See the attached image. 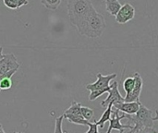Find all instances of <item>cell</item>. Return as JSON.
<instances>
[{"instance_id": "3", "label": "cell", "mask_w": 158, "mask_h": 133, "mask_svg": "<svg viewBox=\"0 0 158 133\" xmlns=\"http://www.w3.org/2000/svg\"><path fill=\"white\" fill-rule=\"evenodd\" d=\"M123 119L126 118L129 120V124L133 126L134 131L141 130L143 128H153L154 126V120L152 117V111L148 109L146 106H144L142 103L140 105L139 110L133 114V115H128L122 113Z\"/></svg>"}, {"instance_id": "23", "label": "cell", "mask_w": 158, "mask_h": 133, "mask_svg": "<svg viewBox=\"0 0 158 133\" xmlns=\"http://www.w3.org/2000/svg\"><path fill=\"white\" fill-rule=\"evenodd\" d=\"M3 56H4V55H3V47L0 46V60L3 58Z\"/></svg>"}, {"instance_id": "21", "label": "cell", "mask_w": 158, "mask_h": 133, "mask_svg": "<svg viewBox=\"0 0 158 133\" xmlns=\"http://www.w3.org/2000/svg\"><path fill=\"white\" fill-rule=\"evenodd\" d=\"M129 133H156V131L154 130V128H143L141 130H131V131Z\"/></svg>"}, {"instance_id": "18", "label": "cell", "mask_w": 158, "mask_h": 133, "mask_svg": "<svg viewBox=\"0 0 158 133\" xmlns=\"http://www.w3.org/2000/svg\"><path fill=\"white\" fill-rule=\"evenodd\" d=\"M81 105L80 103H77L76 101H73L71 103V106L64 112V114H69V115H81Z\"/></svg>"}, {"instance_id": "2", "label": "cell", "mask_w": 158, "mask_h": 133, "mask_svg": "<svg viewBox=\"0 0 158 133\" xmlns=\"http://www.w3.org/2000/svg\"><path fill=\"white\" fill-rule=\"evenodd\" d=\"M94 8L91 0H69L68 15L70 23L78 28Z\"/></svg>"}, {"instance_id": "22", "label": "cell", "mask_w": 158, "mask_h": 133, "mask_svg": "<svg viewBox=\"0 0 158 133\" xmlns=\"http://www.w3.org/2000/svg\"><path fill=\"white\" fill-rule=\"evenodd\" d=\"M88 127H89V131L86 133H99V131H98L99 127L95 122H90Z\"/></svg>"}, {"instance_id": "5", "label": "cell", "mask_w": 158, "mask_h": 133, "mask_svg": "<svg viewBox=\"0 0 158 133\" xmlns=\"http://www.w3.org/2000/svg\"><path fill=\"white\" fill-rule=\"evenodd\" d=\"M117 74L116 73H112L106 76L102 75L101 73L97 74V80L95 82L91 83V84H87L86 85V89L90 92L93 91H96V90H100V89H105L110 86V82L117 78Z\"/></svg>"}, {"instance_id": "7", "label": "cell", "mask_w": 158, "mask_h": 133, "mask_svg": "<svg viewBox=\"0 0 158 133\" xmlns=\"http://www.w3.org/2000/svg\"><path fill=\"white\" fill-rule=\"evenodd\" d=\"M134 79H135V85L133 90L131 91V93H130L129 94H126V96L124 97V102H141L140 101V95L143 90V81L140 75L139 72H135L134 73Z\"/></svg>"}, {"instance_id": "19", "label": "cell", "mask_w": 158, "mask_h": 133, "mask_svg": "<svg viewBox=\"0 0 158 133\" xmlns=\"http://www.w3.org/2000/svg\"><path fill=\"white\" fill-rule=\"evenodd\" d=\"M81 116L87 121H90V122L93 121L94 113V110L92 108H89V107H86V106H81Z\"/></svg>"}, {"instance_id": "14", "label": "cell", "mask_w": 158, "mask_h": 133, "mask_svg": "<svg viewBox=\"0 0 158 133\" xmlns=\"http://www.w3.org/2000/svg\"><path fill=\"white\" fill-rule=\"evenodd\" d=\"M112 106H113V105H109V106L106 107V111L103 113V115H102V117L100 118V119H99L98 121H94V122L98 125V127H99L100 129H103L105 123H106L107 121H109V119L111 118V115H112Z\"/></svg>"}, {"instance_id": "20", "label": "cell", "mask_w": 158, "mask_h": 133, "mask_svg": "<svg viewBox=\"0 0 158 133\" xmlns=\"http://www.w3.org/2000/svg\"><path fill=\"white\" fill-rule=\"evenodd\" d=\"M111 86L107 87V88H105V89H100V90H96V91H93L91 92L90 95H89V100L90 101H94L96 100L99 96H101L102 94H104L105 93H107L109 90H110Z\"/></svg>"}, {"instance_id": "11", "label": "cell", "mask_w": 158, "mask_h": 133, "mask_svg": "<svg viewBox=\"0 0 158 133\" xmlns=\"http://www.w3.org/2000/svg\"><path fill=\"white\" fill-rule=\"evenodd\" d=\"M18 69H12L0 76V92L2 90H9L12 86L11 77L17 72Z\"/></svg>"}, {"instance_id": "13", "label": "cell", "mask_w": 158, "mask_h": 133, "mask_svg": "<svg viewBox=\"0 0 158 133\" xmlns=\"http://www.w3.org/2000/svg\"><path fill=\"white\" fill-rule=\"evenodd\" d=\"M63 118L68 119L69 122L77 125L81 126H88L90 121H87L81 115H69V114H63Z\"/></svg>"}, {"instance_id": "25", "label": "cell", "mask_w": 158, "mask_h": 133, "mask_svg": "<svg viewBox=\"0 0 158 133\" xmlns=\"http://www.w3.org/2000/svg\"><path fill=\"white\" fill-rule=\"evenodd\" d=\"M0 133H6L4 131V130H3V127H2V125L0 124Z\"/></svg>"}, {"instance_id": "9", "label": "cell", "mask_w": 158, "mask_h": 133, "mask_svg": "<svg viewBox=\"0 0 158 133\" xmlns=\"http://www.w3.org/2000/svg\"><path fill=\"white\" fill-rule=\"evenodd\" d=\"M134 16H135L134 7L131 4L126 3L121 6L118 13L116 15V22L119 24H125L130 20H131L134 18Z\"/></svg>"}, {"instance_id": "4", "label": "cell", "mask_w": 158, "mask_h": 133, "mask_svg": "<svg viewBox=\"0 0 158 133\" xmlns=\"http://www.w3.org/2000/svg\"><path fill=\"white\" fill-rule=\"evenodd\" d=\"M120 111L112 107V115L113 117L109 119V128L107 130L106 133H111V131L113 130L115 131H118L119 133H124V131L126 129H129V130H132L133 129V126L131 125V124H126V125H123L121 124V119H123L122 118V115H119Z\"/></svg>"}, {"instance_id": "12", "label": "cell", "mask_w": 158, "mask_h": 133, "mask_svg": "<svg viewBox=\"0 0 158 133\" xmlns=\"http://www.w3.org/2000/svg\"><path fill=\"white\" fill-rule=\"evenodd\" d=\"M121 6L118 0H106V9L111 16H116Z\"/></svg>"}, {"instance_id": "26", "label": "cell", "mask_w": 158, "mask_h": 133, "mask_svg": "<svg viewBox=\"0 0 158 133\" xmlns=\"http://www.w3.org/2000/svg\"><path fill=\"white\" fill-rule=\"evenodd\" d=\"M15 133H23V132H15Z\"/></svg>"}, {"instance_id": "8", "label": "cell", "mask_w": 158, "mask_h": 133, "mask_svg": "<svg viewBox=\"0 0 158 133\" xmlns=\"http://www.w3.org/2000/svg\"><path fill=\"white\" fill-rule=\"evenodd\" d=\"M19 66L17 57L13 54L4 55L3 58L0 60V76L12 69H19Z\"/></svg>"}, {"instance_id": "10", "label": "cell", "mask_w": 158, "mask_h": 133, "mask_svg": "<svg viewBox=\"0 0 158 133\" xmlns=\"http://www.w3.org/2000/svg\"><path fill=\"white\" fill-rule=\"evenodd\" d=\"M141 102H120V103H116L112 106L113 108H116L119 110L120 112L128 115H133L135 114L139 108H140Z\"/></svg>"}, {"instance_id": "16", "label": "cell", "mask_w": 158, "mask_h": 133, "mask_svg": "<svg viewBox=\"0 0 158 133\" xmlns=\"http://www.w3.org/2000/svg\"><path fill=\"white\" fill-rule=\"evenodd\" d=\"M61 2L62 0H41L42 5L49 10H56Z\"/></svg>"}, {"instance_id": "1", "label": "cell", "mask_w": 158, "mask_h": 133, "mask_svg": "<svg viewBox=\"0 0 158 133\" xmlns=\"http://www.w3.org/2000/svg\"><path fill=\"white\" fill-rule=\"evenodd\" d=\"M106 27V25L105 18L103 17V15L97 12L95 8H94L80 24L77 30L81 35L95 39L103 34Z\"/></svg>"}, {"instance_id": "6", "label": "cell", "mask_w": 158, "mask_h": 133, "mask_svg": "<svg viewBox=\"0 0 158 133\" xmlns=\"http://www.w3.org/2000/svg\"><path fill=\"white\" fill-rule=\"evenodd\" d=\"M110 86H111V88L107 92L108 96L106 97V99H105L101 103L103 107H107L109 105H114L116 103L124 102V97H122V95L120 94V93L118 91V81H113V83Z\"/></svg>"}, {"instance_id": "27", "label": "cell", "mask_w": 158, "mask_h": 133, "mask_svg": "<svg viewBox=\"0 0 158 133\" xmlns=\"http://www.w3.org/2000/svg\"><path fill=\"white\" fill-rule=\"evenodd\" d=\"M156 133H157V132H156Z\"/></svg>"}, {"instance_id": "24", "label": "cell", "mask_w": 158, "mask_h": 133, "mask_svg": "<svg viewBox=\"0 0 158 133\" xmlns=\"http://www.w3.org/2000/svg\"><path fill=\"white\" fill-rule=\"evenodd\" d=\"M153 120H154V121H156V120H158V110H156V117H155V118H153Z\"/></svg>"}, {"instance_id": "15", "label": "cell", "mask_w": 158, "mask_h": 133, "mask_svg": "<svg viewBox=\"0 0 158 133\" xmlns=\"http://www.w3.org/2000/svg\"><path fill=\"white\" fill-rule=\"evenodd\" d=\"M4 5L10 9H17L28 4V0H3Z\"/></svg>"}, {"instance_id": "17", "label": "cell", "mask_w": 158, "mask_h": 133, "mask_svg": "<svg viewBox=\"0 0 158 133\" xmlns=\"http://www.w3.org/2000/svg\"><path fill=\"white\" fill-rule=\"evenodd\" d=\"M134 85H135L134 77H128L127 79H125V81H123V89L126 92V94L131 93V91L134 88Z\"/></svg>"}]
</instances>
